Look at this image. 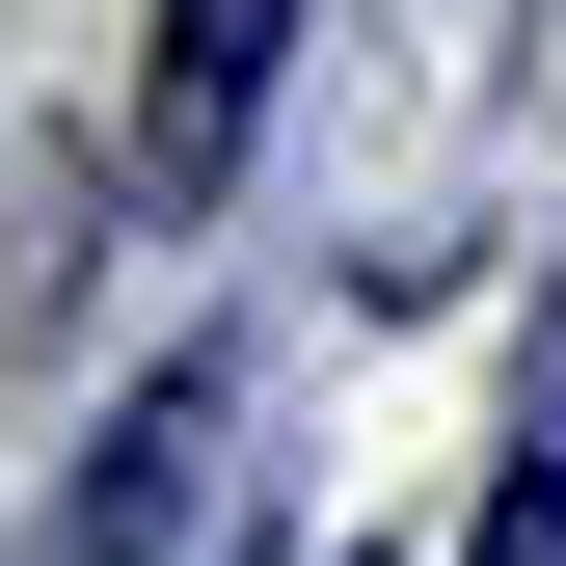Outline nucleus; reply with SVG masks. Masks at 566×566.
<instances>
[{"mask_svg":"<svg viewBox=\"0 0 566 566\" xmlns=\"http://www.w3.org/2000/svg\"><path fill=\"white\" fill-rule=\"evenodd\" d=\"M217 432H243V378H217V350H163L135 432H108V485H82V566H217Z\"/></svg>","mask_w":566,"mask_h":566,"instance_id":"obj_2","label":"nucleus"},{"mask_svg":"<svg viewBox=\"0 0 566 566\" xmlns=\"http://www.w3.org/2000/svg\"><path fill=\"white\" fill-rule=\"evenodd\" d=\"M270 82H297V0H163V54H135V217H189V189H243V135H270Z\"/></svg>","mask_w":566,"mask_h":566,"instance_id":"obj_1","label":"nucleus"},{"mask_svg":"<svg viewBox=\"0 0 566 566\" xmlns=\"http://www.w3.org/2000/svg\"><path fill=\"white\" fill-rule=\"evenodd\" d=\"M459 566H566V405H539L513 459H485V539H459Z\"/></svg>","mask_w":566,"mask_h":566,"instance_id":"obj_3","label":"nucleus"}]
</instances>
